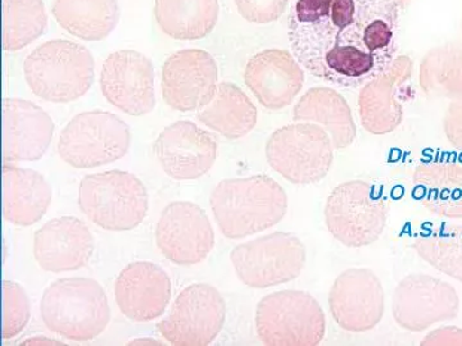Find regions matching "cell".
I'll list each match as a JSON object with an SVG mask.
<instances>
[{
  "mask_svg": "<svg viewBox=\"0 0 462 346\" xmlns=\"http://www.w3.org/2000/svg\"><path fill=\"white\" fill-rule=\"evenodd\" d=\"M394 0H294L289 41L300 65L325 83L356 89L382 74L398 50Z\"/></svg>",
  "mask_w": 462,
  "mask_h": 346,
  "instance_id": "1",
  "label": "cell"
},
{
  "mask_svg": "<svg viewBox=\"0 0 462 346\" xmlns=\"http://www.w3.org/2000/svg\"><path fill=\"white\" fill-rule=\"evenodd\" d=\"M239 14L249 23H273L284 14L289 0H234Z\"/></svg>",
  "mask_w": 462,
  "mask_h": 346,
  "instance_id": "33",
  "label": "cell"
},
{
  "mask_svg": "<svg viewBox=\"0 0 462 346\" xmlns=\"http://www.w3.org/2000/svg\"><path fill=\"white\" fill-rule=\"evenodd\" d=\"M412 248L434 269L462 282V224L442 223L424 231Z\"/></svg>",
  "mask_w": 462,
  "mask_h": 346,
  "instance_id": "30",
  "label": "cell"
},
{
  "mask_svg": "<svg viewBox=\"0 0 462 346\" xmlns=\"http://www.w3.org/2000/svg\"><path fill=\"white\" fill-rule=\"evenodd\" d=\"M51 198L53 191L42 173L3 162L2 214L9 223L29 227L39 223Z\"/></svg>",
  "mask_w": 462,
  "mask_h": 346,
  "instance_id": "23",
  "label": "cell"
},
{
  "mask_svg": "<svg viewBox=\"0 0 462 346\" xmlns=\"http://www.w3.org/2000/svg\"><path fill=\"white\" fill-rule=\"evenodd\" d=\"M306 260L303 242L284 231L251 240L230 253L239 280L252 288L278 287L296 280L305 269Z\"/></svg>",
  "mask_w": 462,
  "mask_h": 346,
  "instance_id": "10",
  "label": "cell"
},
{
  "mask_svg": "<svg viewBox=\"0 0 462 346\" xmlns=\"http://www.w3.org/2000/svg\"><path fill=\"white\" fill-rule=\"evenodd\" d=\"M218 144L215 136L190 121L170 124L154 142L163 171L175 180H197L214 167Z\"/></svg>",
  "mask_w": 462,
  "mask_h": 346,
  "instance_id": "17",
  "label": "cell"
},
{
  "mask_svg": "<svg viewBox=\"0 0 462 346\" xmlns=\"http://www.w3.org/2000/svg\"><path fill=\"white\" fill-rule=\"evenodd\" d=\"M94 58L88 48L69 41H51L36 48L23 63L26 83L39 98L69 103L94 83Z\"/></svg>",
  "mask_w": 462,
  "mask_h": 346,
  "instance_id": "4",
  "label": "cell"
},
{
  "mask_svg": "<svg viewBox=\"0 0 462 346\" xmlns=\"http://www.w3.org/2000/svg\"><path fill=\"white\" fill-rule=\"evenodd\" d=\"M45 326L74 341L96 339L111 320L107 294L98 281L87 278H60L42 294Z\"/></svg>",
  "mask_w": 462,
  "mask_h": 346,
  "instance_id": "3",
  "label": "cell"
},
{
  "mask_svg": "<svg viewBox=\"0 0 462 346\" xmlns=\"http://www.w3.org/2000/svg\"><path fill=\"white\" fill-rule=\"evenodd\" d=\"M443 130L447 141L456 149L462 151V99L452 100L443 118Z\"/></svg>",
  "mask_w": 462,
  "mask_h": 346,
  "instance_id": "34",
  "label": "cell"
},
{
  "mask_svg": "<svg viewBox=\"0 0 462 346\" xmlns=\"http://www.w3.org/2000/svg\"><path fill=\"white\" fill-rule=\"evenodd\" d=\"M53 133V120L39 105L25 99L3 100V162H35L42 159L51 144Z\"/></svg>",
  "mask_w": 462,
  "mask_h": 346,
  "instance_id": "18",
  "label": "cell"
},
{
  "mask_svg": "<svg viewBox=\"0 0 462 346\" xmlns=\"http://www.w3.org/2000/svg\"><path fill=\"white\" fill-rule=\"evenodd\" d=\"M130 144L129 126L118 115L103 111L83 112L63 129L58 153L75 168H94L126 156Z\"/></svg>",
  "mask_w": 462,
  "mask_h": 346,
  "instance_id": "9",
  "label": "cell"
},
{
  "mask_svg": "<svg viewBox=\"0 0 462 346\" xmlns=\"http://www.w3.org/2000/svg\"><path fill=\"white\" fill-rule=\"evenodd\" d=\"M48 16L42 0H2L3 50L17 51L41 38Z\"/></svg>",
  "mask_w": 462,
  "mask_h": 346,
  "instance_id": "31",
  "label": "cell"
},
{
  "mask_svg": "<svg viewBox=\"0 0 462 346\" xmlns=\"http://www.w3.org/2000/svg\"><path fill=\"white\" fill-rule=\"evenodd\" d=\"M129 345H162V342L151 338H141L133 340L129 342Z\"/></svg>",
  "mask_w": 462,
  "mask_h": 346,
  "instance_id": "37",
  "label": "cell"
},
{
  "mask_svg": "<svg viewBox=\"0 0 462 346\" xmlns=\"http://www.w3.org/2000/svg\"><path fill=\"white\" fill-rule=\"evenodd\" d=\"M32 318V305L25 288L14 281L2 282V339L16 338Z\"/></svg>",
  "mask_w": 462,
  "mask_h": 346,
  "instance_id": "32",
  "label": "cell"
},
{
  "mask_svg": "<svg viewBox=\"0 0 462 346\" xmlns=\"http://www.w3.org/2000/svg\"><path fill=\"white\" fill-rule=\"evenodd\" d=\"M329 308L340 329L367 332L375 329L385 312L382 281L369 269H348L333 282Z\"/></svg>",
  "mask_w": 462,
  "mask_h": 346,
  "instance_id": "15",
  "label": "cell"
},
{
  "mask_svg": "<svg viewBox=\"0 0 462 346\" xmlns=\"http://www.w3.org/2000/svg\"><path fill=\"white\" fill-rule=\"evenodd\" d=\"M419 83L430 98L462 99V42H446L428 51Z\"/></svg>",
  "mask_w": 462,
  "mask_h": 346,
  "instance_id": "29",
  "label": "cell"
},
{
  "mask_svg": "<svg viewBox=\"0 0 462 346\" xmlns=\"http://www.w3.org/2000/svg\"><path fill=\"white\" fill-rule=\"evenodd\" d=\"M461 32H462V20H461Z\"/></svg>",
  "mask_w": 462,
  "mask_h": 346,
  "instance_id": "39",
  "label": "cell"
},
{
  "mask_svg": "<svg viewBox=\"0 0 462 346\" xmlns=\"http://www.w3.org/2000/svg\"><path fill=\"white\" fill-rule=\"evenodd\" d=\"M93 253V233L72 215L48 221L33 238V256L44 271H78L89 263Z\"/></svg>",
  "mask_w": 462,
  "mask_h": 346,
  "instance_id": "20",
  "label": "cell"
},
{
  "mask_svg": "<svg viewBox=\"0 0 462 346\" xmlns=\"http://www.w3.org/2000/svg\"><path fill=\"white\" fill-rule=\"evenodd\" d=\"M100 90L116 108L129 115H145L156 107L153 63L135 50H118L103 63Z\"/></svg>",
  "mask_w": 462,
  "mask_h": 346,
  "instance_id": "14",
  "label": "cell"
},
{
  "mask_svg": "<svg viewBox=\"0 0 462 346\" xmlns=\"http://www.w3.org/2000/svg\"><path fill=\"white\" fill-rule=\"evenodd\" d=\"M415 196L430 214L462 220V166L439 156L424 160L412 176Z\"/></svg>",
  "mask_w": 462,
  "mask_h": 346,
  "instance_id": "24",
  "label": "cell"
},
{
  "mask_svg": "<svg viewBox=\"0 0 462 346\" xmlns=\"http://www.w3.org/2000/svg\"><path fill=\"white\" fill-rule=\"evenodd\" d=\"M425 346L460 345L462 346V329L458 327H440L431 331L421 341Z\"/></svg>",
  "mask_w": 462,
  "mask_h": 346,
  "instance_id": "35",
  "label": "cell"
},
{
  "mask_svg": "<svg viewBox=\"0 0 462 346\" xmlns=\"http://www.w3.org/2000/svg\"><path fill=\"white\" fill-rule=\"evenodd\" d=\"M266 158L273 171L294 185L320 182L330 172L334 147L319 124H288L273 132L266 144Z\"/></svg>",
  "mask_w": 462,
  "mask_h": 346,
  "instance_id": "8",
  "label": "cell"
},
{
  "mask_svg": "<svg viewBox=\"0 0 462 346\" xmlns=\"http://www.w3.org/2000/svg\"><path fill=\"white\" fill-rule=\"evenodd\" d=\"M296 123L319 124L330 136L334 149L354 144L357 127L348 103L330 87H312L298 100L293 111Z\"/></svg>",
  "mask_w": 462,
  "mask_h": 346,
  "instance_id": "25",
  "label": "cell"
},
{
  "mask_svg": "<svg viewBox=\"0 0 462 346\" xmlns=\"http://www.w3.org/2000/svg\"><path fill=\"white\" fill-rule=\"evenodd\" d=\"M394 2L397 3V5L400 7V9H404L407 7V5H410V3L412 2V0H394Z\"/></svg>",
  "mask_w": 462,
  "mask_h": 346,
  "instance_id": "38",
  "label": "cell"
},
{
  "mask_svg": "<svg viewBox=\"0 0 462 346\" xmlns=\"http://www.w3.org/2000/svg\"><path fill=\"white\" fill-rule=\"evenodd\" d=\"M23 345H62V342L45 338V336H36V338L26 340Z\"/></svg>",
  "mask_w": 462,
  "mask_h": 346,
  "instance_id": "36",
  "label": "cell"
},
{
  "mask_svg": "<svg viewBox=\"0 0 462 346\" xmlns=\"http://www.w3.org/2000/svg\"><path fill=\"white\" fill-rule=\"evenodd\" d=\"M245 81L261 105L279 111L297 98L305 84V72L289 51L267 50L248 60Z\"/></svg>",
  "mask_w": 462,
  "mask_h": 346,
  "instance_id": "21",
  "label": "cell"
},
{
  "mask_svg": "<svg viewBox=\"0 0 462 346\" xmlns=\"http://www.w3.org/2000/svg\"><path fill=\"white\" fill-rule=\"evenodd\" d=\"M78 202L91 223L108 231L135 229L147 217L149 208L145 185L133 173L120 169L85 176Z\"/></svg>",
  "mask_w": 462,
  "mask_h": 346,
  "instance_id": "5",
  "label": "cell"
},
{
  "mask_svg": "<svg viewBox=\"0 0 462 346\" xmlns=\"http://www.w3.org/2000/svg\"><path fill=\"white\" fill-rule=\"evenodd\" d=\"M115 296L125 317L135 322L154 321L169 306L171 281L157 264L130 263L116 280Z\"/></svg>",
  "mask_w": 462,
  "mask_h": 346,
  "instance_id": "22",
  "label": "cell"
},
{
  "mask_svg": "<svg viewBox=\"0 0 462 346\" xmlns=\"http://www.w3.org/2000/svg\"><path fill=\"white\" fill-rule=\"evenodd\" d=\"M199 120L225 138L236 141L256 127L258 112L247 94L236 84L218 85L214 98L199 109Z\"/></svg>",
  "mask_w": 462,
  "mask_h": 346,
  "instance_id": "26",
  "label": "cell"
},
{
  "mask_svg": "<svg viewBox=\"0 0 462 346\" xmlns=\"http://www.w3.org/2000/svg\"><path fill=\"white\" fill-rule=\"evenodd\" d=\"M226 320V303L217 288L193 284L179 294L157 329L172 345L203 346L215 341Z\"/></svg>",
  "mask_w": 462,
  "mask_h": 346,
  "instance_id": "11",
  "label": "cell"
},
{
  "mask_svg": "<svg viewBox=\"0 0 462 346\" xmlns=\"http://www.w3.org/2000/svg\"><path fill=\"white\" fill-rule=\"evenodd\" d=\"M209 205L225 238L245 239L281 223L288 212V196L270 176L254 175L221 181Z\"/></svg>",
  "mask_w": 462,
  "mask_h": 346,
  "instance_id": "2",
  "label": "cell"
},
{
  "mask_svg": "<svg viewBox=\"0 0 462 346\" xmlns=\"http://www.w3.org/2000/svg\"><path fill=\"white\" fill-rule=\"evenodd\" d=\"M53 14L67 32L87 41L111 35L120 21L117 0H56Z\"/></svg>",
  "mask_w": 462,
  "mask_h": 346,
  "instance_id": "27",
  "label": "cell"
},
{
  "mask_svg": "<svg viewBox=\"0 0 462 346\" xmlns=\"http://www.w3.org/2000/svg\"><path fill=\"white\" fill-rule=\"evenodd\" d=\"M217 80V65L211 54L200 50L176 51L163 65V99L176 111H196L214 98Z\"/></svg>",
  "mask_w": 462,
  "mask_h": 346,
  "instance_id": "16",
  "label": "cell"
},
{
  "mask_svg": "<svg viewBox=\"0 0 462 346\" xmlns=\"http://www.w3.org/2000/svg\"><path fill=\"white\" fill-rule=\"evenodd\" d=\"M256 330L264 345L316 346L324 339L327 318L311 294L282 290L258 303Z\"/></svg>",
  "mask_w": 462,
  "mask_h": 346,
  "instance_id": "7",
  "label": "cell"
},
{
  "mask_svg": "<svg viewBox=\"0 0 462 346\" xmlns=\"http://www.w3.org/2000/svg\"><path fill=\"white\" fill-rule=\"evenodd\" d=\"M388 212L387 200L378 187L366 181H346L328 196L325 224L345 247H369L384 232Z\"/></svg>",
  "mask_w": 462,
  "mask_h": 346,
  "instance_id": "6",
  "label": "cell"
},
{
  "mask_svg": "<svg viewBox=\"0 0 462 346\" xmlns=\"http://www.w3.org/2000/svg\"><path fill=\"white\" fill-rule=\"evenodd\" d=\"M460 297L448 282L427 273H412L398 282L392 314L401 329L421 332L439 322L455 320Z\"/></svg>",
  "mask_w": 462,
  "mask_h": 346,
  "instance_id": "12",
  "label": "cell"
},
{
  "mask_svg": "<svg viewBox=\"0 0 462 346\" xmlns=\"http://www.w3.org/2000/svg\"><path fill=\"white\" fill-rule=\"evenodd\" d=\"M161 253L178 266L202 263L215 247V231L206 212L191 202L170 203L156 229Z\"/></svg>",
  "mask_w": 462,
  "mask_h": 346,
  "instance_id": "13",
  "label": "cell"
},
{
  "mask_svg": "<svg viewBox=\"0 0 462 346\" xmlns=\"http://www.w3.org/2000/svg\"><path fill=\"white\" fill-rule=\"evenodd\" d=\"M411 58L398 56L387 69L361 87L358 109L363 127L373 135H387L403 121L401 93L412 77Z\"/></svg>",
  "mask_w": 462,
  "mask_h": 346,
  "instance_id": "19",
  "label": "cell"
},
{
  "mask_svg": "<svg viewBox=\"0 0 462 346\" xmlns=\"http://www.w3.org/2000/svg\"><path fill=\"white\" fill-rule=\"evenodd\" d=\"M218 0H156L154 14L166 35L199 41L212 32L218 20Z\"/></svg>",
  "mask_w": 462,
  "mask_h": 346,
  "instance_id": "28",
  "label": "cell"
}]
</instances>
